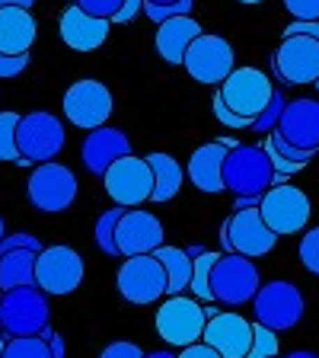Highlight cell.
Masks as SVG:
<instances>
[{"instance_id": "1", "label": "cell", "mask_w": 319, "mask_h": 358, "mask_svg": "<svg viewBox=\"0 0 319 358\" xmlns=\"http://www.w3.org/2000/svg\"><path fill=\"white\" fill-rule=\"evenodd\" d=\"M223 186L233 195H253L262 199L268 189L275 186V164L262 144H237L227 150L223 160Z\"/></svg>"}, {"instance_id": "2", "label": "cell", "mask_w": 319, "mask_h": 358, "mask_svg": "<svg viewBox=\"0 0 319 358\" xmlns=\"http://www.w3.org/2000/svg\"><path fill=\"white\" fill-rule=\"evenodd\" d=\"M205 323H208L205 307L192 298H182V294L166 298L163 304H160V310L154 313L156 336H160L166 345H176V349H186V345H192V343H201Z\"/></svg>"}, {"instance_id": "3", "label": "cell", "mask_w": 319, "mask_h": 358, "mask_svg": "<svg viewBox=\"0 0 319 358\" xmlns=\"http://www.w3.org/2000/svg\"><path fill=\"white\" fill-rule=\"evenodd\" d=\"M262 288L259 282V266L255 259L243 253H221L214 262V272H211V291H214V301L227 307H239L249 304L255 298V291Z\"/></svg>"}, {"instance_id": "4", "label": "cell", "mask_w": 319, "mask_h": 358, "mask_svg": "<svg viewBox=\"0 0 319 358\" xmlns=\"http://www.w3.org/2000/svg\"><path fill=\"white\" fill-rule=\"evenodd\" d=\"M154 166L147 164V157H121L109 170L103 173V186L105 195H109L115 205L121 208H138L144 201H150L154 195Z\"/></svg>"}, {"instance_id": "5", "label": "cell", "mask_w": 319, "mask_h": 358, "mask_svg": "<svg viewBox=\"0 0 319 358\" xmlns=\"http://www.w3.org/2000/svg\"><path fill=\"white\" fill-rule=\"evenodd\" d=\"M0 323H3L7 336H38L45 327H52V310H48L45 291L36 285L3 291Z\"/></svg>"}, {"instance_id": "6", "label": "cell", "mask_w": 319, "mask_h": 358, "mask_svg": "<svg viewBox=\"0 0 319 358\" xmlns=\"http://www.w3.org/2000/svg\"><path fill=\"white\" fill-rule=\"evenodd\" d=\"M275 240L278 234L265 224L259 205L255 208H237L221 227L223 253H243L249 259H259V256L272 253Z\"/></svg>"}, {"instance_id": "7", "label": "cell", "mask_w": 319, "mask_h": 358, "mask_svg": "<svg viewBox=\"0 0 319 358\" xmlns=\"http://www.w3.org/2000/svg\"><path fill=\"white\" fill-rule=\"evenodd\" d=\"M16 144H20V164H48L64 148V125L52 112H26L20 115L16 128Z\"/></svg>"}, {"instance_id": "8", "label": "cell", "mask_w": 319, "mask_h": 358, "mask_svg": "<svg viewBox=\"0 0 319 358\" xmlns=\"http://www.w3.org/2000/svg\"><path fill=\"white\" fill-rule=\"evenodd\" d=\"M255 307V323L275 329V333H284V329H294L300 323L306 310V301L300 294V288L294 282H268L255 291L253 298Z\"/></svg>"}, {"instance_id": "9", "label": "cell", "mask_w": 319, "mask_h": 358, "mask_svg": "<svg viewBox=\"0 0 319 358\" xmlns=\"http://www.w3.org/2000/svg\"><path fill=\"white\" fill-rule=\"evenodd\" d=\"M115 285H119V294L131 304H154L166 294V268L163 262L156 259L154 253H144V256H128L121 262L119 275H115Z\"/></svg>"}, {"instance_id": "10", "label": "cell", "mask_w": 319, "mask_h": 358, "mask_svg": "<svg viewBox=\"0 0 319 358\" xmlns=\"http://www.w3.org/2000/svg\"><path fill=\"white\" fill-rule=\"evenodd\" d=\"M259 211L278 237H290V234L306 231V221H310L313 208H310L306 192H300L297 186H290V182H275V186L262 195Z\"/></svg>"}, {"instance_id": "11", "label": "cell", "mask_w": 319, "mask_h": 358, "mask_svg": "<svg viewBox=\"0 0 319 358\" xmlns=\"http://www.w3.org/2000/svg\"><path fill=\"white\" fill-rule=\"evenodd\" d=\"M29 201L36 211H45V215H61L74 205L77 199V176L67 170L64 164H38L36 173L29 176Z\"/></svg>"}, {"instance_id": "12", "label": "cell", "mask_w": 319, "mask_h": 358, "mask_svg": "<svg viewBox=\"0 0 319 358\" xmlns=\"http://www.w3.org/2000/svg\"><path fill=\"white\" fill-rule=\"evenodd\" d=\"M61 109H64V119L71 125L83 128V131H93V128H103L112 115V93L103 80H77L67 87L64 99H61Z\"/></svg>"}, {"instance_id": "13", "label": "cell", "mask_w": 319, "mask_h": 358, "mask_svg": "<svg viewBox=\"0 0 319 358\" xmlns=\"http://www.w3.org/2000/svg\"><path fill=\"white\" fill-rule=\"evenodd\" d=\"M83 256L71 246H45L36 259V288H42L45 294L61 298L71 291L80 288L83 282Z\"/></svg>"}, {"instance_id": "14", "label": "cell", "mask_w": 319, "mask_h": 358, "mask_svg": "<svg viewBox=\"0 0 319 358\" xmlns=\"http://www.w3.org/2000/svg\"><path fill=\"white\" fill-rule=\"evenodd\" d=\"M221 96L237 115H246V119L255 122L275 96V83L255 67H233L230 77L221 83Z\"/></svg>"}, {"instance_id": "15", "label": "cell", "mask_w": 319, "mask_h": 358, "mask_svg": "<svg viewBox=\"0 0 319 358\" xmlns=\"http://www.w3.org/2000/svg\"><path fill=\"white\" fill-rule=\"evenodd\" d=\"M233 45L221 36H211V32H201L186 52V61L182 67L188 71V77L205 87H214V83H223L233 71Z\"/></svg>"}, {"instance_id": "16", "label": "cell", "mask_w": 319, "mask_h": 358, "mask_svg": "<svg viewBox=\"0 0 319 358\" xmlns=\"http://www.w3.org/2000/svg\"><path fill=\"white\" fill-rule=\"evenodd\" d=\"M275 77L288 87H304V83L319 80V42L310 36H284L278 45L275 58Z\"/></svg>"}, {"instance_id": "17", "label": "cell", "mask_w": 319, "mask_h": 358, "mask_svg": "<svg viewBox=\"0 0 319 358\" xmlns=\"http://www.w3.org/2000/svg\"><path fill=\"white\" fill-rule=\"evenodd\" d=\"M163 224L160 217L150 215L144 208H125L119 221V231H115V243H119V253L125 256H144L154 253L163 246Z\"/></svg>"}, {"instance_id": "18", "label": "cell", "mask_w": 319, "mask_h": 358, "mask_svg": "<svg viewBox=\"0 0 319 358\" xmlns=\"http://www.w3.org/2000/svg\"><path fill=\"white\" fill-rule=\"evenodd\" d=\"M211 349H217L223 358H243L253 345V323L243 320L233 310H221L217 317H208L205 336H201Z\"/></svg>"}, {"instance_id": "19", "label": "cell", "mask_w": 319, "mask_h": 358, "mask_svg": "<svg viewBox=\"0 0 319 358\" xmlns=\"http://www.w3.org/2000/svg\"><path fill=\"white\" fill-rule=\"evenodd\" d=\"M109 29H112V20H103V16H93L87 10H80L77 3L61 13V22H58V32H61V42L74 52H96L99 45L109 38Z\"/></svg>"}, {"instance_id": "20", "label": "cell", "mask_w": 319, "mask_h": 358, "mask_svg": "<svg viewBox=\"0 0 319 358\" xmlns=\"http://www.w3.org/2000/svg\"><path fill=\"white\" fill-rule=\"evenodd\" d=\"M131 154V141H128V134L121 128H93V131L83 138V148H80V160L93 176H103L115 160Z\"/></svg>"}, {"instance_id": "21", "label": "cell", "mask_w": 319, "mask_h": 358, "mask_svg": "<svg viewBox=\"0 0 319 358\" xmlns=\"http://www.w3.org/2000/svg\"><path fill=\"white\" fill-rule=\"evenodd\" d=\"M275 131L294 148L319 150V99H294V103H288Z\"/></svg>"}, {"instance_id": "22", "label": "cell", "mask_w": 319, "mask_h": 358, "mask_svg": "<svg viewBox=\"0 0 319 358\" xmlns=\"http://www.w3.org/2000/svg\"><path fill=\"white\" fill-rule=\"evenodd\" d=\"M201 22L195 16H172V20L160 22L154 32V45H156V55L166 61V64H182L186 61L188 45L201 36Z\"/></svg>"}, {"instance_id": "23", "label": "cell", "mask_w": 319, "mask_h": 358, "mask_svg": "<svg viewBox=\"0 0 319 358\" xmlns=\"http://www.w3.org/2000/svg\"><path fill=\"white\" fill-rule=\"evenodd\" d=\"M223 160H227V148L221 141H208L201 148H195V154L188 157V166H186L195 189H201L208 195L223 192L227 189L223 186Z\"/></svg>"}, {"instance_id": "24", "label": "cell", "mask_w": 319, "mask_h": 358, "mask_svg": "<svg viewBox=\"0 0 319 358\" xmlns=\"http://www.w3.org/2000/svg\"><path fill=\"white\" fill-rule=\"evenodd\" d=\"M38 29L29 10L22 7H0V52L7 55H29Z\"/></svg>"}, {"instance_id": "25", "label": "cell", "mask_w": 319, "mask_h": 358, "mask_svg": "<svg viewBox=\"0 0 319 358\" xmlns=\"http://www.w3.org/2000/svg\"><path fill=\"white\" fill-rule=\"evenodd\" d=\"M147 164L154 166V195H150V201L154 205H163V201L176 199L179 189H182V182H186L188 173L179 166L176 157L163 154V150H150L147 154Z\"/></svg>"}, {"instance_id": "26", "label": "cell", "mask_w": 319, "mask_h": 358, "mask_svg": "<svg viewBox=\"0 0 319 358\" xmlns=\"http://www.w3.org/2000/svg\"><path fill=\"white\" fill-rule=\"evenodd\" d=\"M36 250H10L0 253V291L36 285Z\"/></svg>"}, {"instance_id": "27", "label": "cell", "mask_w": 319, "mask_h": 358, "mask_svg": "<svg viewBox=\"0 0 319 358\" xmlns=\"http://www.w3.org/2000/svg\"><path fill=\"white\" fill-rule=\"evenodd\" d=\"M154 256L160 262H163L166 268V278H170V285H166V294H182L186 288H192V272H195V259L188 250H179V246H160V250H154Z\"/></svg>"}, {"instance_id": "28", "label": "cell", "mask_w": 319, "mask_h": 358, "mask_svg": "<svg viewBox=\"0 0 319 358\" xmlns=\"http://www.w3.org/2000/svg\"><path fill=\"white\" fill-rule=\"evenodd\" d=\"M188 253L195 259V272H192V294L198 301H214V291H211V272H214V262L221 253H211L205 246H188Z\"/></svg>"}, {"instance_id": "29", "label": "cell", "mask_w": 319, "mask_h": 358, "mask_svg": "<svg viewBox=\"0 0 319 358\" xmlns=\"http://www.w3.org/2000/svg\"><path fill=\"white\" fill-rule=\"evenodd\" d=\"M121 215H125V208L119 205V208L103 211V215H99V221H96V234H93V240H96V246L103 250L105 256H121L119 253V243H115V231H119Z\"/></svg>"}, {"instance_id": "30", "label": "cell", "mask_w": 319, "mask_h": 358, "mask_svg": "<svg viewBox=\"0 0 319 358\" xmlns=\"http://www.w3.org/2000/svg\"><path fill=\"white\" fill-rule=\"evenodd\" d=\"M0 358H54L42 336H10Z\"/></svg>"}, {"instance_id": "31", "label": "cell", "mask_w": 319, "mask_h": 358, "mask_svg": "<svg viewBox=\"0 0 319 358\" xmlns=\"http://www.w3.org/2000/svg\"><path fill=\"white\" fill-rule=\"evenodd\" d=\"M16 128H20V115L16 112H0V160L20 164V144H16Z\"/></svg>"}, {"instance_id": "32", "label": "cell", "mask_w": 319, "mask_h": 358, "mask_svg": "<svg viewBox=\"0 0 319 358\" xmlns=\"http://www.w3.org/2000/svg\"><path fill=\"white\" fill-rule=\"evenodd\" d=\"M278 355V333L275 329L262 327V323H253V345L243 358H272Z\"/></svg>"}, {"instance_id": "33", "label": "cell", "mask_w": 319, "mask_h": 358, "mask_svg": "<svg viewBox=\"0 0 319 358\" xmlns=\"http://www.w3.org/2000/svg\"><path fill=\"white\" fill-rule=\"evenodd\" d=\"M192 7H195V0H172V3H147V0H144V13H147L156 26L172 20V16H192Z\"/></svg>"}, {"instance_id": "34", "label": "cell", "mask_w": 319, "mask_h": 358, "mask_svg": "<svg viewBox=\"0 0 319 358\" xmlns=\"http://www.w3.org/2000/svg\"><path fill=\"white\" fill-rule=\"evenodd\" d=\"M284 109H288V99H284L281 90H275L272 103H268V106H265V112H262L259 119L253 122V128H255V131H275L278 122H281V115H284Z\"/></svg>"}, {"instance_id": "35", "label": "cell", "mask_w": 319, "mask_h": 358, "mask_svg": "<svg viewBox=\"0 0 319 358\" xmlns=\"http://www.w3.org/2000/svg\"><path fill=\"white\" fill-rule=\"evenodd\" d=\"M211 109H214V119L221 122L223 128H233V131H243V128H253V119H246V115H237V112L230 109V106L223 103L221 90L214 93V99H211Z\"/></svg>"}, {"instance_id": "36", "label": "cell", "mask_w": 319, "mask_h": 358, "mask_svg": "<svg viewBox=\"0 0 319 358\" xmlns=\"http://www.w3.org/2000/svg\"><path fill=\"white\" fill-rule=\"evenodd\" d=\"M300 262H304L306 272H313V275H319V227H313V231L304 234V240H300Z\"/></svg>"}, {"instance_id": "37", "label": "cell", "mask_w": 319, "mask_h": 358, "mask_svg": "<svg viewBox=\"0 0 319 358\" xmlns=\"http://www.w3.org/2000/svg\"><path fill=\"white\" fill-rule=\"evenodd\" d=\"M268 141H272V148L278 150L281 157H288V160H294V164H300V166H306L316 157V150H304V148H294L290 141H284L278 131H268Z\"/></svg>"}, {"instance_id": "38", "label": "cell", "mask_w": 319, "mask_h": 358, "mask_svg": "<svg viewBox=\"0 0 319 358\" xmlns=\"http://www.w3.org/2000/svg\"><path fill=\"white\" fill-rule=\"evenodd\" d=\"M10 250H36V253H42L45 246L38 243L36 234L20 231V234H7V237L0 240V253H10Z\"/></svg>"}, {"instance_id": "39", "label": "cell", "mask_w": 319, "mask_h": 358, "mask_svg": "<svg viewBox=\"0 0 319 358\" xmlns=\"http://www.w3.org/2000/svg\"><path fill=\"white\" fill-rule=\"evenodd\" d=\"M121 3H125V0H77L80 10H87V13H93V16H103V20H112V16L121 10Z\"/></svg>"}, {"instance_id": "40", "label": "cell", "mask_w": 319, "mask_h": 358, "mask_svg": "<svg viewBox=\"0 0 319 358\" xmlns=\"http://www.w3.org/2000/svg\"><path fill=\"white\" fill-rule=\"evenodd\" d=\"M26 67H29V55H7V52H0V80L20 77Z\"/></svg>"}, {"instance_id": "41", "label": "cell", "mask_w": 319, "mask_h": 358, "mask_svg": "<svg viewBox=\"0 0 319 358\" xmlns=\"http://www.w3.org/2000/svg\"><path fill=\"white\" fill-rule=\"evenodd\" d=\"M284 10L294 20H319V0H284Z\"/></svg>"}, {"instance_id": "42", "label": "cell", "mask_w": 319, "mask_h": 358, "mask_svg": "<svg viewBox=\"0 0 319 358\" xmlns=\"http://www.w3.org/2000/svg\"><path fill=\"white\" fill-rule=\"evenodd\" d=\"M262 148H265L268 150V157H272V164H275V173H278V176H294V173H300V170H304V166H300V164H294V160H288V157H281V154H278V150L275 148H272V141H265V144H262Z\"/></svg>"}, {"instance_id": "43", "label": "cell", "mask_w": 319, "mask_h": 358, "mask_svg": "<svg viewBox=\"0 0 319 358\" xmlns=\"http://www.w3.org/2000/svg\"><path fill=\"white\" fill-rule=\"evenodd\" d=\"M147 352H141V345L134 343H112L99 352V358H144Z\"/></svg>"}, {"instance_id": "44", "label": "cell", "mask_w": 319, "mask_h": 358, "mask_svg": "<svg viewBox=\"0 0 319 358\" xmlns=\"http://www.w3.org/2000/svg\"><path fill=\"white\" fill-rule=\"evenodd\" d=\"M284 36H310L319 42V20H294L284 29Z\"/></svg>"}, {"instance_id": "45", "label": "cell", "mask_w": 319, "mask_h": 358, "mask_svg": "<svg viewBox=\"0 0 319 358\" xmlns=\"http://www.w3.org/2000/svg\"><path fill=\"white\" fill-rule=\"evenodd\" d=\"M176 358H223V355L201 339V343H192V345H186V349H179Z\"/></svg>"}, {"instance_id": "46", "label": "cell", "mask_w": 319, "mask_h": 358, "mask_svg": "<svg viewBox=\"0 0 319 358\" xmlns=\"http://www.w3.org/2000/svg\"><path fill=\"white\" fill-rule=\"evenodd\" d=\"M141 10H144V0H125L119 13L112 16V22H131L134 16L141 13Z\"/></svg>"}, {"instance_id": "47", "label": "cell", "mask_w": 319, "mask_h": 358, "mask_svg": "<svg viewBox=\"0 0 319 358\" xmlns=\"http://www.w3.org/2000/svg\"><path fill=\"white\" fill-rule=\"evenodd\" d=\"M38 336H42L45 343H48V349H52V355H54V358H64L67 345H64V339H61V336L54 333L52 327H45V329H42V333H38Z\"/></svg>"}, {"instance_id": "48", "label": "cell", "mask_w": 319, "mask_h": 358, "mask_svg": "<svg viewBox=\"0 0 319 358\" xmlns=\"http://www.w3.org/2000/svg\"><path fill=\"white\" fill-rule=\"evenodd\" d=\"M36 0H0V7H22V10H29Z\"/></svg>"}, {"instance_id": "49", "label": "cell", "mask_w": 319, "mask_h": 358, "mask_svg": "<svg viewBox=\"0 0 319 358\" xmlns=\"http://www.w3.org/2000/svg\"><path fill=\"white\" fill-rule=\"evenodd\" d=\"M288 358H319V355H316V352H306V349H294Z\"/></svg>"}, {"instance_id": "50", "label": "cell", "mask_w": 319, "mask_h": 358, "mask_svg": "<svg viewBox=\"0 0 319 358\" xmlns=\"http://www.w3.org/2000/svg\"><path fill=\"white\" fill-rule=\"evenodd\" d=\"M144 358H176V355H172L170 349H160V352H147Z\"/></svg>"}, {"instance_id": "51", "label": "cell", "mask_w": 319, "mask_h": 358, "mask_svg": "<svg viewBox=\"0 0 319 358\" xmlns=\"http://www.w3.org/2000/svg\"><path fill=\"white\" fill-rule=\"evenodd\" d=\"M7 343H10V336H7V329H3V323H0V355H3V349H7Z\"/></svg>"}, {"instance_id": "52", "label": "cell", "mask_w": 319, "mask_h": 358, "mask_svg": "<svg viewBox=\"0 0 319 358\" xmlns=\"http://www.w3.org/2000/svg\"><path fill=\"white\" fill-rule=\"evenodd\" d=\"M237 3H243V7H255V3H265V0H237Z\"/></svg>"}, {"instance_id": "53", "label": "cell", "mask_w": 319, "mask_h": 358, "mask_svg": "<svg viewBox=\"0 0 319 358\" xmlns=\"http://www.w3.org/2000/svg\"><path fill=\"white\" fill-rule=\"evenodd\" d=\"M7 237V227H3V215H0V240Z\"/></svg>"}, {"instance_id": "54", "label": "cell", "mask_w": 319, "mask_h": 358, "mask_svg": "<svg viewBox=\"0 0 319 358\" xmlns=\"http://www.w3.org/2000/svg\"><path fill=\"white\" fill-rule=\"evenodd\" d=\"M147 3H172V0H147Z\"/></svg>"}, {"instance_id": "55", "label": "cell", "mask_w": 319, "mask_h": 358, "mask_svg": "<svg viewBox=\"0 0 319 358\" xmlns=\"http://www.w3.org/2000/svg\"><path fill=\"white\" fill-rule=\"evenodd\" d=\"M313 87H316V90H319V80H316V83H313Z\"/></svg>"}, {"instance_id": "56", "label": "cell", "mask_w": 319, "mask_h": 358, "mask_svg": "<svg viewBox=\"0 0 319 358\" xmlns=\"http://www.w3.org/2000/svg\"><path fill=\"white\" fill-rule=\"evenodd\" d=\"M272 358H281V355H272ZM284 358H288V355H284Z\"/></svg>"}]
</instances>
